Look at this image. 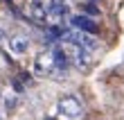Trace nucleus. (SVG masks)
<instances>
[{"label": "nucleus", "mask_w": 124, "mask_h": 120, "mask_svg": "<svg viewBox=\"0 0 124 120\" xmlns=\"http://www.w3.org/2000/svg\"><path fill=\"white\" fill-rule=\"evenodd\" d=\"M63 52H65V57H68V61H70V66H77V68H81V70H86L90 66V61H93V57L88 55V50H84L81 46H77V43H70V41H63Z\"/></svg>", "instance_id": "obj_1"}, {"label": "nucleus", "mask_w": 124, "mask_h": 120, "mask_svg": "<svg viewBox=\"0 0 124 120\" xmlns=\"http://www.w3.org/2000/svg\"><path fill=\"white\" fill-rule=\"evenodd\" d=\"M34 73L41 75V77H50V75L59 73L56 59H54V50H43L34 57Z\"/></svg>", "instance_id": "obj_2"}, {"label": "nucleus", "mask_w": 124, "mask_h": 120, "mask_svg": "<svg viewBox=\"0 0 124 120\" xmlns=\"http://www.w3.org/2000/svg\"><path fill=\"white\" fill-rule=\"evenodd\" d=\"M56 109H59V113L63 118H68V120H77L84 113V104H81V100H79L77 95H63L61 100L56 102Z\"/></svg>", "instance_id": "obj_3"}, {"label": "nucleus", "mask_w": 124, "mask_h": 120, "mask_svg": "<svg viewBox=\"0 0 124 120\" xmlns=\"http://www.w3.org/2000/svg\"><path fill=\"white\" fill-rule=\"evenodd\" d=\"M61 39L63 41H70V43H77V46H81L84 50H88V52H93V50H97V39H95L93 34H86V32H79V29H75V32H63L61 34Z\"/></svg>", "instance_id": "obj_4"}, {"label": "nucleus", "mask_w": 124, "mask_h": 120, "mask_svg": "<svg viewBox=\"0 0 124 120\" xmlns=\"http://www.w3.org/2000/svg\"><path fill=\"white\" fill-rule=\"evenodd\" d=\"M68 14H70L68 0H50V5H47V20H52V23H61Z\"/></svg>", "instance_id": "obj_5"}, {"label": "nucleus", "mask_w": 124, "mask_h": 120, "mask_svg": "<svg viewBox=\"0 0 124 120\" xmlns=\"http://www.w3.org/2000/svg\"><path fill=\"white\" fill-rule=\"evenodd\" d=\"M70 23L75 29L79 32H86V34H97V23L90 18V16H84V14H79V16H72Z\"/></svg>", "instance_id": "obj_6"}, {"label": "nucleus", "mask_w": 124, "mask_h": 120, "mask_svg": "<svg viewBox=\"0 0 124 120\" xmlns=\"http://www.w3.org/2000/svg\"><path fill=\"white\" fill-rule=\"evenodd\" d=\"M7 43H9V50L14 55H25V52L30 50V39H27L25 34H11Z\"/></svg>", "instance_id": "obj_7"}, {"label": "nucleus", "mask_w": 124, "mask_h": 120, "mask_svg": "<svg viewBox=\"0 0 124 120\" xmlns=\"http://www.w3.org/2000/svg\"><path fill=\"white\" fill-rule=\"evenodd\" d=\"M30 16L39 23H45L47 20V5L45 0H32L30 2Z\"/></svg>", "instance_id": "obj_8"}, {"label": "nucleus", "mask_w": 124, "mask_h": 120, "mask_svg": "<svg viewBox=\"0 0 124 120\" xmlns=\"http://www.w3.org/2000/svg\"><path fill=\"white\" fill-rule=\"evenodd\" d=\"M86 11H90V14H97V7H93V5H86Z\"/></svg>", "instance_id": "obj_9"}, {"label": "nucleus", "mask_w": 124, "mask_h": 120, "mask_svg": "<svg viewBox=\"0 0 124 120\" xmlns=\"http://www.w3.org/2000/svg\"><path fill=\"white\" fill-rule=\"evenodd\" d=\"M2 39H5V32H2V29H0V43H2Z\"/></svg>", "instance_id": "obj_10"}, {"label": "nucleus", "mask_w": 124, "mask_h": 120, "mask_svg": "<svg viewBox=\"0 0 124 120\" xmlns=\"http://www.w3.org/2000/svg\"><path fill=\"white\" fill-rule=\"evenodd\" d=\"M0 104H2V95H0Z\"/></svg>", "instance_id": "obj_11"}, {"label": "nucleus", "mask_w": 124, "mask_h": 120, "mask_svg": "<svg viewBox=\"0 0 124 120\" xmlns=\"http://www.w3.org/2000/svg\"><path fill=\"white\" fill-rule=\"evenodd\" d=\"M0 120H2V118H0Z\"/></svg>", "instance_id": "obj_12"}]
</instances>
